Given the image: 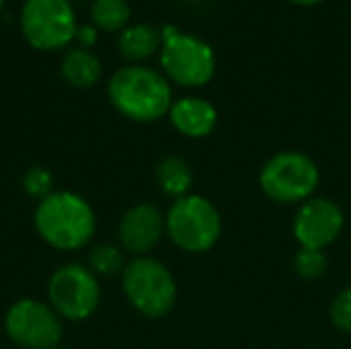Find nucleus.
I'll return each instance as SVG.
<instances>
[{
  "mask_svg": "<svg viewBox=\"0 0 351 349\" xmlns=\"http://www.w3.org/2000/svg\"><path fill=\"white\" fill-rule=\"evenodd\" d=\"M125 267V257L121 247L111 243H99L88 251V269L99 278H111L121 274Z\"/></svg>",
  "mask_w": 351,
  "mask_h": 349,
  "instance_id": "nucleus-17",
  "label": "nucleus"
},
{
  "mask_svg": "<svg viewBox=\"0 0 351 349\" xmlns=\"http://www.w3.org/2000/svg\"><path fill=\"white\" fill-rule=\"evenodd\" d=\"M121 290L136 313L146 319H162L171 315L177 302V282L171 269L146 255L134 257L121 272Z\"/></svg>",
  "mask_w": 351,
  "mask_h": 349,
  "instance_id": "nucleus-3",
  "label": "nucleus"
},
{
  "mask_svg": "<svg viewBox=\"0 0 351 349\" xmlns=\"http://www.w3.org/2000/svg\"><path fill=\"white\" fill-rule=\"evenodd\" d=\"M160 31V66L165 76L187 88L208 84L216 74L214 47L193 33L179 31L175 25H165Z\"/></svg>",
  "mask_w": 351,
  "mask_h": 349,
  "instance_id": "nucleus-4",
  "label": "nucleus"
},
{
  "mask_svg": "<svg viewBox=\"0 0 351 349\" xmlns=\"http://www.w3.org/2000/svg\"><path fill=\"white\" fill-rule=\"evenodd\" d=\"M162 45V31L150 23H134L128 25L117 39L119 53L130 60V64H140L160 51Z\"/></svg>",
  "mask_w": 351,
  "mask_h": 349,
  "instance_id": "nucleus-13",
  "label": "nucleus"
},
{
  "mask_svg": "<svg viewBox=\"0 0 351 349\" xmlns=\"http://www.w3.org/2000/svg\"><path fill=\"white\" fill-rule=\"evenodd\" d=\"M132 8L128 0H95L90 6V21L93 27L113 33L123 31L130 25Z\"/></svg>",
  "mask_w": 351,
  "mask_h": 349,
  "instance_id": "nucleus-16",
  "label": "nucleus"
},
{
  "mask_svg": "<svg viewBox=\"0 0 351 349\" xmlns=\"http://www.w3.org/2000/svg\"><path fill=\"white\" fill-rule=\"evenodd\" d=\"M107 97L117 113L138 123L158 121L173 105L171 80L144 64L117 68L107 82Z\"/></svg>",
  "mask_w": 351,
  "mask_h": 349,
  "instance_id": "nucleus-2",
  "label": "nucleus"
},
{
  "mask_svg": "<svg viewBox=\"0 0 351 349\" xmlns=\"http://www.w3.org/2000/svg\"><path fill=\"white\" fill-rule=\"evenodd\" d=\"M47 304L62 321L80 323L90 319L101 304L99 278L82 263L60 265L47 282Z\"/></svg>",
  "mask_w": 351,
  "mask_h": 349,
  "instance_id": "nucleus-7",
  "label": "nucleus"
},
{
  "mask_svg": "<svg viewBox=\"0 0 351 349\" xmlns=\"http://www.w3.org/2000/svg\"><path fill=\"white\" fill-rule=\"evenodd\" d=\"M33 226L39 239L56 251L72 253L88 247L97 232V214L80 193L64 189L37 202Z\"/></svg>",
  "mask_w": 351,
  "mask_h": 349,
  "instance_id": "nucleus-1",
  "label": "nucleus"
},
{
  "mask_svg": "<svg viewBox=\"0 0 351 349\" xmlns=\"http://www.w3.org/2000/svg\"><path fill=\"white\" fill-rule=\"evenodd\" d=\"M169 119L185 138H206L218 125V111L204 97H181L173 101Z\"/></svg>",
  "mask_w": 351,
  "mask_h": 349,
  "instance_id": "nucleus-12",
  "label": "nucleus"
},
{
  "mask_svg": "<svg viewBox=\"0 0 351 349\" xmlns=\"http://www.w3.org/2000/svg\"><path fill=\"white\" fill-rule=\"evenodd\" d=\"M156 183L160 191L173 200L189 195L193 187V171L189 163L181 156H165L156 167Z\"/></svg>",
  "mask_w": 351,
  "mask_h": 349,
  "instance_id": "nucleus-15",
  "label": "nucleus"
},
{
  "mask_svg": "<svg viewBox=\"0 0 351 349\" xmlns=\"http://www.w3.org/2000/svg\"><path fill=\"white\" fill-rule=\"evenodd\" d=\"M290 2L300 4V6H313V4H319V2H323V0H290Z\"/></svg>",
  "mask_w": 351,
  "mask_h": 349,
  "instance_id": "nucleus-22",
  "label": "nucleus"
},
{
  "mask_svg": "<svg viewBox=\"0 0 351 349\" xmlns=\"http://www.w3.org/2000/svg\"><path fill=\"white\" fill-rule=\"evenodd\" d=\"M4 331L21 349H53L62 344L64 321L47 302L19 298L4 315Z\"/></svg>",
  "mask_w": 351,
  "mask_h": 349,
  "instance_id": "nucleus-9",
  "label": "nucleus"
},
{
  "mask_svg": "<svg viewBox=\"0 0 351 349\" xmlns=\"http://www.w3.org/2000/svg\"><path fill=\"white\" fill-rule=\"evenodd\" d=\"M327 267H329V261H327L325 251L300 247L294 255V272L298 278H302L306 282H315V280L323 278Z\"/></svg>",
  "mask_w": 351,
  "mask_h": 349,
  "instance_id": "nucleus-18",
  "label": "nucleus"
},
{
  "mask_svg": "<svg viewBox=\"0 0 351 349\" xmlns=\"http://www.w3.org/2000/svg\"><path fill=\"white\" fill-rule=\"evenodd\" d=\"M343 224V212L333 200L311 197L300 204L292 230L300 247L323 251L339 239Z\"/></svg>",
  "mask_w": 351,
  "mask_h": 349,
  "instance_id": "nucleus-10",
  "label": "nucleus"
},
{
  "mask_svg": "<svg viewBox=\"0 0 351 349\" xmlns=\"http://www.w3.org/2000/svg\"><path fill=\"white\" fill-rule=\"evenodd\" d=\"M329 315H331V323L343 331V333H351V286L341 290L335 300L331 302V309H329Z\"/></svg>",
  "mask_w": 351,
  "mask_h": 349,
  "instance_id": "nucleus-20",
  "label": "nucleus"
},
{
  "mask_svg": "<svg viewBox=\"0 0 351 349\" xmlns=\"http://www.w3.org/2000/svg\"><path fill=\"white\" fill-rule=\"evenodd\" d=\"M321 173L317 163L296 150L274 154L259 173L263 193L276 204H304L315 197Z\"/></svg>",
  "mask_w": 351,
  "mask_h": 349,
  "instance_id": "nucleus-6",
  "label": "nucleus"
},
{
  "mask_svg": "<svg viewBox=\"0 0 351 349\" xmlns=\"http://www.w3.org/2000/svg\"><path fill=\"white\" fill-rule=\"evenodd\" d=\"M169 239L185 253H208L222 234V218L216 206L195 193L179 197L165 214Z\"/></svg>",
  "mask_w": 351,
  "mask_h": 349,
  "instance_id": "nucleus-5",
  "label": "nucleus"
},
{
  "mask_svg": "<svg viewBox=\"0 0 351 349\" xmlns=\"http://www.w3.org/2000/svg\"><path fill=\"white\" fill-rule=\"evenodd\" d=\"M53 349H68V348H64V346H62V344H60V346H58V348H53Z\"/></svg>",
  "mask_w": 351,
  "mask_h": 349,
  "instance_id": "nucleus-23",
  "label": "nucleus"
},
{
  "mask_svg": "<svg viewBox=\"0 0 351 349\" xmlns=\"http://www.w3.org/2000/svg\"><path fill=\"white\" fill-rule=\"evenodd\" d=\"M167 234L165 214L154 204H136L119 220L117 237L123 251L146 257Z\"/></svg>",
  "mask_w": 351,
  "mask_h": 349,
  "instance_id": "nucleus-11",
  "label": "nucleus"
},
{
  "mask_svg": "<svg viewBox=\"0 0 351 349\" xmlns=\"http://www.w3.org/2000/svg\"><path fill=\"white\" fill-rule=\"evenodd\" d=\"M23 191L27 197L41 202L53 193V175L45 167H31L23 175Z\"/></svg>",
  "mask_w": 351,
  "mask_h": 349,
  "instance_id": "nucleus-19",
  "label": "nucleus"
},
{
  "mask_svg": "<svg viewBox=\"0 0 351 349\" xmlns=\"http://www.w3.org/2000/svg\"><path fill=\"white\" fill-rule=\"evenodd\" d=\"M2 4H4V0H0V10H2Z\"/></svg>",
  "mask_w": 351,
  "mask_h": 349,
  "instance_id": "nucleus-24",
  "label": "nucleus"
},
{
  "mask_svg": "<svg viewBox=\"0 0 351 349\" xmlns=\"http://www.w3.org/2000/svg\"><path fill=\"white\" fill-rule=\"evenodd\" d=\"M62 78L74 88H93L101 78V60L88 47H70L60 64Z\"/></svg>",
  "mask_w": 351,
  "mask_h": 349,
  "instance_id": "nucleus-14",
  "label": "nucleus"
},
{
  "mask_svg": "<svg viewBox=\"0 0 351 349\" xmlns=\"http://www.w3.org/2000/svg\"><path fill=\"white\" fill-rule=\"evenodd\" d=\"M76 39L80 41V47H90L97 41V27L93 25H82L76 31Z\"/></svg>",
  "mask_w": 351,
  "mask_h": 349,
  "instance_id": "nucleus-21",
  "label": "nucleus"
},
{
  "mask_svg": "<svg viewBox=\"0 0 351 349\" xmlns=\"http://www.w3.org/2000/svg\"><path fill=\"white\" fill-rule=\"evenodd\" d=\"M19 23L25 41L41 51L66 47L78 31L70 0H25Z\"/></svg>",
  "mask_w": 351,
  "mask_h": 349,
  "instance_id": "nucleus-8",
  "label": "nucleus"
}]
</instances>
